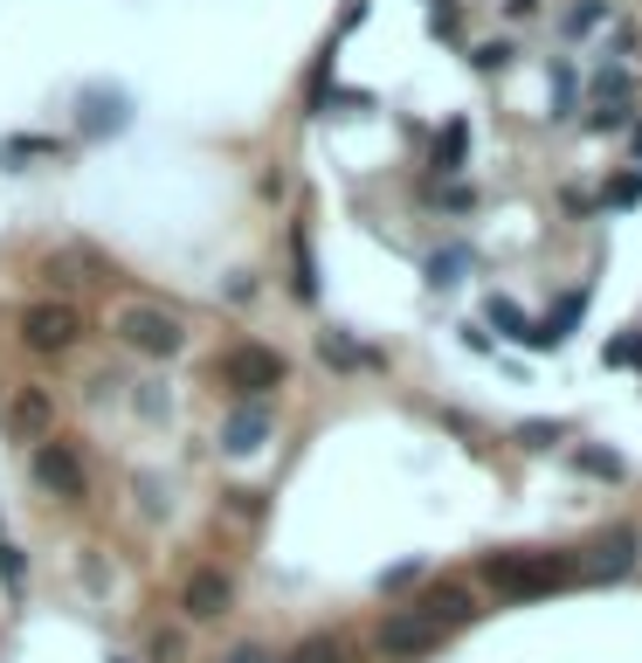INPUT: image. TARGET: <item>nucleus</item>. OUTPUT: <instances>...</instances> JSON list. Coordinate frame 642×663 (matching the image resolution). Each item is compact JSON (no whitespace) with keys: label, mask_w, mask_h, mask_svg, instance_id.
I'll return each instance as SVG.
<instances>
[{"label":"nucleus","mask_w":642,"mask_h":663,"mask_svg":"<svg viewBox=\"0 0 642 663\" xmlns=\"http://www.w3.org/2000/svg\"><path fill=\"white\" fill-rule=\"evenodd\" d=\"M483 580L511 601H538V595L580 580V553H567V546L559 553H483Z\"/></svg>","instance_id":"nucleus-1"},{"label":"nucleus","mask_w":642,"mask_h":663,"mask_svg":"<svg viewBox=\"0 0 642 663\" xmlns=\"http://www.w3.org/2000/svg\"><path fill=\"white\" fill-rule=\"evenodd\" d=\"M284 373H291V360H284L276 346L242 339V346H228V352H221V388L236 394V401H263L270 388H284Z\"/></svg>","instance_id":"nucleus-2"},{"label":"nucleus","mask_w":642,"mask_h":663,"mask_svg":"<svg viewBox=\"0 0 642 663\" xmlns=\"http://www.w3.org/2000/svg\"><path fill=\"white\" fill-rule=\"evenodd\" d=\"M118 339L145 352V360H173L179 346H187V325H179L173 312H160V304H124L118 312Z\"/></svg>","instance_id":"nucleus-3"},{"label":"nucleus","mask_w":642,"mask_h":663,"mask_svg":"<svg viewBox=\"0 0 642 663\" xmlns=\"http://www.w3.org/2000/svg\"><path fill=\"white\" fill-rule=\"evenodd\" d=\"M29 477L42 483L48 498H63V504H84L90 498V470H84V456H76V443H35V456H29Z\"/></svg>","instance_id":"nucleus-4"},{"label":"nucleus","mask_w":642,"mask_h":663,"mask_svg":"<svg viewBox=\"0 0 642 663\" xmlns=\"http://www.w3.org/2000/svg\"><path fill=\"white\" fill-rule=\"evenodd\" d=\"M84 339V312H76L69 297H48V304H29L21 312V346L29 352H69Z\"/></svg>","instance_id":"nucleus-5"},{"label":"nucleus","mask_w":642,"mask_h":663,"mask_svg":"<svg viewBox=\"0 0 642 663\" xmlns=\"http://www.w3.org/2000/svg\"><path fill=\"white\" fill-rule=\"evenodd\" d=\"M373 650L388 656V663H422V656H435V650H443V629H435V622H422V616H407V608H401V616H388V622H380Z\"/></svg>","instance_id":"nucleus-6"},{"label":"nucleus","mask_w":642,"mask_h":663,"mask_svg":"<svg viewBox=\"0 0 642 663\" xmlns=\"http://www.w3.org/2000/svg\"><path fill=\"white\" fill-rule=\"evenodd\" d=\"M8 436H21V443H48V428H56V394L42 388V380H21V388L8 394Z\"/></svg>","instance_id":"nucleus-7"},{"label":"nucleus","mask_w":642,"mask_h":663,"mask_svg":"<svg viewBox=\"0 0 642 663\" xmlns=\"http://www.w3.org/2000/svg\"><path fill=\"white\" fill-rule=\"evenodd\" d=\"M76 132H84V139H118V132H132V97L90 84L84 97H76Z\"/></svg>","instance_id":"nucleus-8"},{"label":"nucleus","mask_w":642,"mask_h":663,"mask_svg":"<svg viewBox=\"0 0 642 663\" xmlns=\"http://www.w3.org/2000/svg\"><path fill=\"white\" fill-rule=\"evenodd\" d=\"M407 616H422V622H435V629H464V622H477L483 608H477V595L470 588H456V580H435V588H422L415 595V608H407Z\"/></svg>","instance_id":"nucleus-9"},{"label":"nucleus","mask_w":642,"mask_h":663,"mask_svg":"<svg viewBox=\"0 0 642 663\" xmlns=\"http://www.w3.org/2000/svg\"><path fill=\"white\" fill-rule=\"evenodd\" d=\"M228 601H236V580H228L221 567H194L187 588H179V608H187V622H221Z\"/></svg>","instance_id":"nucleus-10"},{"label":"nucleus","mask_w":642,"mask_h":663,"mask_svg":"<svg viewBox=\"0 0 642 663\" xmlns=\"http://www.w3.org/2000/svg\"><path fill=\"white\" fill-rule=\"evenodd\" d=\"M635 559H642V532H635V525H608V540L580 559V574H595V580H629Z\"/></svg>","instance_id":"nucleus-11"},{"label":"nucleus","mask_w":642,"mask_h":663,"mask_svg":"<svg viewBox=\"0 0 642 663\" xmlns=\"http://www.w3.org/2000/svg\"><path fill=\"white\" fill-rule=\"evenodd\" d=\"M270 443V407L263 401H236V415L221 422V449L228 456H255Z\"/></svg>","instance_id":"nucleus-12"},{"label":"nucleus","mask_w":642,"mask_h":663,"mask_svg":"<svg viewBox=\"0 0 642 663\" xmlns=\"http://www.w3.org/2000/svg\"><path fill=\"white\" fill-rule=\"evenodd\" d=\"M318 360H325V367H339V373H367V367H380V352H373V346H359L352 332L331 325V332H318Z\"/></svg>","instance_id":"nucleus-13"},{"label":"nucleus","mask_w":642,"mask_h":663,"mask_svg":"<svg viewBox=\"0 0 642 663\" xmlns=\"http://www.w3.org/2000/svg\"><path fill=\"white\" fill-rule=\"evenodd\" d=\"M483 318H491L498 332H504V339L511 346H525V352H546V332H538L525 312H519V304H511V297H491V304H483Z\"/></svg>","instance_id":"nucleus-14"},{"label":"nucleus","mask_w":642,"mask_h":663,"mask_svg":"<svg viewBox=\"0 0 642 663\" xmlns=\"http://www.w3.org/2000/svg\"><path fill=\"white\" fill-rule=\"evenodd\" d=\"M477 263V249L470 242H449V249H435V257L422 263V276H428V284L435 291H456V284H464V270Z\"/></svg>","instance_id":"nucleus-15"},{"label":"nucleus","mask_w":642,"mask_h":663,"mask_svg":"<svg viewBox=\"0 0 642 663\" xmlns=\"http://www.w3.org/2000/svg\"><path fill=\"white\" fill-rule=\"evenodd\" d=\"M464 160H470V118H449L443 139H435V173H443V181H456V173H464Z\"/></svg>","instance_id":"nucleus-16"},{"label":"nucleus","mask_w":642,"mask_h":663,"mask_svg":"<svg viewBox=\"0 0 642 663\" xmlns=\"http://www.w3.org/2000/svg\"><path fill=\"white\" fill-rule=\"evenodd\" d=\"M580 312H587V284H580V291H567V297H559V312H553L546 325H538V332H546V352H559V346L574 339V325H580Z\"/></svg>","instance_id":"nucleus-17"},{"label":"nucleus","mask_w":642,"mask_h":663,"mask_svg":"<svg viewBox=\"0 0 642 663\" xmlns=\"http://www.w3.org/2000/svg\"><path fill=\"white\" fill-rule=\"evenodd\" d=\"M291 291L304 304L318 297V263H312V236H304V228H291Z\"/></svg>","instance_id":"nucleus-18"},{"label":"nucleus","mask_w":642,"mask_h":663,"mask_svg":"<svg viewBox=\"0 0 642 663\" xmlns=\"http://www.w3.org/2000/svg\"><path fill=\"white\" fill-rule=\"evenodd\" d=\"M21 160H63V139H0V166H21Z\"/></svg>","instance_id":"nucleus-19"},{"label":"nucleus","mask_w":642,"mask_h":663,"mask_svg":"<svg viewBox=\"0 0 642 663\" xmlns=\"http://www.w3.org/2000/svg\"><path fill=\"white\" fill-rule=\"evenodd\" d=\"M574 97H580V69L559 56V63H553V118H567V111H574Z\"/></svg>","instance_id":"nucleus-20"},{"label":"nucleus","mask_w":642,"mask_h":663,"mask_svg":"<svg viewBox=\"0 0 642 663\" xmlns=\"http://www.w3.org/2000/svg\"><path fill=\"white\" fill-rule=\"evenodd\" d=\"M635 200H642V173H635V166L614 173V181L601 187V208H635Z\"/></svg>","instance_id":"nucleus-21"},{"label":"nucleus","mask_w":642,"mask_h":663,"mask_svg":"<svg viewBox=\"0 0 642 663\" xmlns=\"http://www.w3.org/2000/svg\"><path fill=\"white\" fill-rule=\"evenodd\" d=\"M284 663H346V650L331 643V635H304V643H297Z\"/></svg>","instance_id":"nucleus-22"},{"label":"nucleus","mask_w":642,"mask_h":663,"mask_svg":"<svg viewBox=\"0 0 642 663\" xmlns=\"http://www.w3.org/2000/svg\"><path fill=\"white\" fill-rule=\"evenodd\" d=\"M519 443L525 449H559L567 443V422H519Z\"/></svg>","instance_id":"nucleus-23"},{"label":"nucleus","mask_w":642,"mask_h":663,"mask_svg":"<svg viewBox=\"0 0 642 663\" xmlns=\"http://www.w3.org/2000/svg\"><path fill=\"white\" fill-rule=\"evenodd\" d=\"M574 464H580L587 477H608V483L622 477V456H614V449H574Z\"/></svg>","instance_id":"nucleus-24"},{"label":"nucleus","mask_w":642,"mask_h":663,"mask_svg":"<svg viewBox=\"0 0 642 663\" xmlns=\"http://www.w3.org/2000/svg\"><path fill=\"white\" fill-rule=\"evenodd\" d=\"M601 360H608V367H642V332H629V339H608Z\"/></svg>","instance_id":"nucleus-25"},{"label":"nucleus","mask_w":642,"mask_h":663,"mask_svg":"<svg viewBox=\"0 0 642 663\" xmlns=\"http://www.w3.org/2000/svg\"><path fill=\"white\" fill-rule=\"evenodd\" d=\"M601 14H608V0H580V8H567V35L601 29Z\"/></svg>","instance_id":"nucleus-26"},{"label":"nucleus","mask_w":642,"mask_h":663,"mask_svg":"<svg viewBox=\"0 0 642 663\" xmlns=\"http://www.w3.org/2000/svg\"><path fill=\"white\" fill-rule=\"evenodd\" d=\"M428 29H435V35H456V29H464V14H456V0H428Z\"/></svg>","instance_id":"nucleus-27"},{"label":"nucleus","mask_w":642,"mask_h":663,"mask_svg":"<svg viewBox=\"0 0 642 663\" xmlns=\"http://www.w3.org/2000/svg\"><path fill=\"white\" fill-rule=\"evenodd\" d=\"M629 105H595V118H587V124H595V132H629Z\"/></svg>","instance_id":"nucleus-28"},{"label":"nucleus","mask_w":642,"mask_h":663,"mask_svg":"<svg viewBox=\"0 0 642 663\" xmlns=\"http://www.w3.org/2000/svg\"><path fill=\"white\" fill-rule=\"evenodd\" d=\"M0 580H8V588L29 580V559H21V546H8V540H0Z\"/></svg>","instance_id":"nucleus-29"},{"label":"nucleus","mask_w":642,"mask_h":663,"mask_svg":"<svg viewBox=\"0 0 642 663\" xmlns=\"http://www.w3.org/2000/svg\"><path fill=\"white\" fill-rule=\"evenodd\" d=\"M435 200H443L449 215H464V208H477V194L464 187V181H449V187H435Z\"/></svg>","instance_id":"nucleus-30"},{"label":"nucleus","mask_w":642,"mask_h":663,"mask_svg":"<svg viewBox=\"0 0 642 663\" xmlns=\"http://www.w3.org/2000/svg\"><path fill=\"white\" fill-rule=\"evenodd\" d=\"M221 663H284V656L263 650V643H236V650H221Z\"/></svg>","instance_id":"nucleus-31"},{"label":"nucleus","mask_w":642,"mask_h":663,"mask_svg":"<svg viewBox=\"0 0 642 663\" xmlns=\"http://www.w3.org/2000/svg\"><path fill=\"white\" fill-rule=\"evenodd\" d=\"M470 63H477V69H504V63H511V42H483V48H470Z\"/></svg>","instance_id":"nucleus-32"},{"label":"nucleus","mask_w":642,"mask_h":663,"mask_svg":"<svg viewBox=\"0 0 642 663\" xmlns=\"http://www.w3.org/2000/svg\"><path fill=\"white\" fill-rule=\"evenodd\" d=\"M42 284L69 297V291H76V270H69V263H56V257H48V263H42Z\"/></svg>","instance_id":"nucleus-33"},{"label":"nucleus","mask_w":642,"mask_h":663,"mask_svg":"<svg viewBox=\"0 0 642 663\" xmlns=\"http://www.w3.org/2000/svg\"><path fill=\"white\" fill-rule=\"evenodd\" d=\"M179 650H187V643H179V629H160V635H152V663H179Z\"/></svg>","instance_id":"nucleus-34"},{"label":"nucleus","mask_w":642,"mask_h":663,"mask_svg":"<svg viewBox=\"0 0 642 663\" xmlns=\"http://www.w3.org/2000/svg\"><path fill=\"white\" fill-rule=\"evenodd\" d=\"M228 512H236V519H255V512H263V491H228Z\"/></svg>","instance_id":"nucleus-35"},{"label":"nucleus","mask_w":642,"mask_h":663,"mask_svg":"<svg viewBox=\"0 0 642 663\" xmlns=\"http://www.w3.org/2000/svg\"><path fill=\"white\" fill-rule=\"evenodd\" d=\"M422 567H415V559H407V567H388V574H380V595H388V588H407V580H415Z\"/></svg>","instance_id":"nucleus-36"},{"label":"nucleus","mask_w":642,"mask_h":663,"mask_svg":"<svg viewBox=\"0 0 642 663\" xmlns=\"http://www.w3.org/2000/svg\"><path fill=\"white\" fill-rule=\"evenodd\" d=\"M532 8H538V0H511V8H504V14H511V21H525Z\"/></svg>","instance_id":"nucleus-37"},{"label":"nucleus","mask_w":642,"mask_h":663,"mask_svg":"<svg viewBox=\"0 0 642 663\" xmlns=\"http://www.w3.org/2000/svg\"><path fill=\"white\" fill-rule=\"evenodd\" d=\"M629 160H635V173H642V124H635V139H629Z\"/></svg>","instance_id":"nucleus-38"},{"label":"nucleus","mask_w":642,"mask_h":663,"mask_svg":"<svg viewBox=\"0 0 642 663\" xmlns=\"http://www.w3.org/2000/svg\"><path fill=\"white\" fill-rule=\"evenodd\" d=\"M111 663H124V656H111Z\"/></svg>","instance_id":"nucleus-39"}]
</instances>
